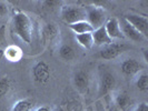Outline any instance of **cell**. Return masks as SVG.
Returning <instances> with one entry per match:
<instances>
[{
    "mask_svg": "<svg viewBox=\"0 0 148 111\" xmlns=\"http://www.w3.org/2000/svg\"><path fill=\"white\" fill-rule=\"evenodd\" d=\"M12 26L15 33L23 42L27 44H31L34 26L29 16L22 11H17L12 18Z\"/></svg>",
    "mask_w": 148,
    "mask_h": 111,
    "instance_id": "cell-1",
    "label": "cell"
},
{
    "mask_svg": "<svg viewBox=\"0 0 148 111\" xmlns=\"http://www.w3.org/2000/svg\"><path fill=\"white\" fill-rule=\"evenodd\" d=\"M60 15L66 23L71 25L77 21L86 20V9L76 5H67L61 8Z\"/></svg>",
    "mask_w": 148,
    "mask_h": 111,
    "instance_id": "cell-2",
    "label": "cell"
},
{
    "mask_svg": "<svg viewBox=\"0 0 148 111\" xmlns=\"http://www.w3.org/2000/svg\"><path fill=\"white\" fill-rule=\"evenodd\" d=\"M86 9V20L91 25L94 30L104 26L105 22L107 21V14L106 10L100 6H90L85 8Z\"/></svg>",
    "mask_w": 148,
    "mask_h": 111,
    "instance_id": "cell-3",
    "label": "cell"
},
{
    "mask_svg": "<svg viewBox=\"0 0 148 111\" xmlns=\"http://www.w3.org/2000/svg\"><path fill=\"white\" fill-rule=\"evenodd\" d=\"M32 78L35 82L39 84H45L50 80L51 78V70L50 67L45 61H38L35 66L32 67Z\"/></svg>",
    "mask_w": 148,
    "mask_h": 111,
    "instance_id": "cell-4",
    "label": "cell"
},
{
    "mask_svg": "<svg viewBox=\"0 0 148 111\" xmlns=\"http://www.w3.org/2000/svg\"><path fill=\"white\" fill-rule=\"evenodd\" d=\"M124 20L132 25L136 30H138L144 37L148 38V18L146 16L127 14L124 17Z\"/></svg>",
    "mask_w": 148,
    "mask_h": 111,
    "instance_id": "cell-5",
    "label": "cell"
},
{
    "mask_svg": "<svg viewBox=\"0 0 148 111\" xmlns=\"http://www.w3.org/2000/svg\"><path fill=\"white\" fill-rule=\"evenodd\" d=\"M115 86H116L115 76L109 71L104 72L100 76L99 83H98V97H104L108 95L110 91H112Z\"/></svg>",
    "mask_w": 148,
    "mask_h": 111,
    "instance_id": "cell-6",
    "label": "cell"
},
{
    "mask_svg": "<svg viewBox=\"0 0 148 111\" xmlns=\"http://www.w3.org/2000/svg\"><path fill=\"white\" fill-rule=\"evenodd\" d=\"M125 49H126V46L124 44L112 42L108 46H105L99 52V56H100V58H103L105 60L116 59L118 56H120L123 52L125 51Z\"/></svg>",
    "mask_w": 148,
    "mask_h": 111,
    "instance_id": "cell-7",
    "label": "cell"
},
{
    "mask_svg": "<svg viewBox=\"0 0 148 111\" xmlns=\"http://www.w3.org/2000/svg\"><path fill=\"white\" fill-rule=\"evenodd\" d=\"M73 84L79 93L87 92L89 84H90V76L88 71H85V70L77 71L73 77Z\"/></svg>",
    "mask_w": 148,
    "mask_h": 111,
    "instance_id": "cell-8",
    "label": "cell"
},
{
    "mask_svg": "<svg viewBox=\"0 0 148 111\" xmlns=\"http://www.w3.org/2000/svg\"><path fill=\"white\" fill-rule=\"evenodd\" d=\"M119 23H120V28H121L123 35L125 38H128L129 40L135 41V42H146L147 41V38L144 37L138 30L135 29L132 25H129L124 19L121 20V22L119 21Z\"/></svg>",
    "mask_w": 148,
    "mask_h": 111,
    "instance_id": "cell-9",
    "label": "cell"
},
{
    "mask_svg": "<svg viewBox=\"0 0 148 111\" xmlns=\"http://www.w3.org/2000/svg\"><path fill=\"white\" fill-rule=\"evenodd\" d=\"M120 69H121V72L125 76H134V74L140 72L144 69V66L138 60L134 59V58H128L121 62Z\"/></svg>",
    "mask_w": 148,
    "mask_h": 111,
    "instance_id": "cell-10",
    "label": "cell"
},
{
    "mask_svg": "<svg viewBox=\"0 0 148 111\" xmlns=\"http://www.w3.org/2000/svg\"><path fill=\"white\" fill-rule=\"evenodd\" d=\"M105 28L108 33V36L114 40V39H124V35L120 28V23L117 18L112 17L109 18L107 21L105 22Z\"/></svg>",
    "mask_w": 148,
    "mask_h": 111,
    "instance_id": "cell-11",
    "label": "cell"
},
{
    "mask_svg": "<svg viewBox=\"0 0 148 111\" xmlns=\"http://www.w3.org/2000/svg\"><path fill=\"white\" fill-rule=\"evenodd\" d=\"M91 35H92V39H94V44H97V46H108L114 42V40L108 36L106 28H105V25L94 30L91 32Z\"/></svg>",
    "mask_w": 148,
    "mask_h": 111,
    "instance_id": "cell-12",
    "label": "cell"
},
{
    "mask_svg": "<svg viewBox=\"0 0 148 111\" xmlns=\"http://www.w3.org/2000/svg\"><path fill=\"white\" fill-rule=\"evenodd\" d=\"M58 33H59L58 26L52 23V22L46 23L41 30V36H42V40H44L45 44H49V42L53 41L57 38Z\"/></svg>",
    "mask_w": 148,
    "mask_h": 111,
    "instance_id": "cell-13",
    "label": "cell"
},
{
    "mask_svg": "<svg viewBox=\"0 0 148 111\" xmlns=\"http://www.w3.org/2000/svg\"><path fill=\"white\" fill-rule=\"evenodd\" d=\"M69 29L76 35H82V33H90L94 31V28L91 27V25L87 20H82V21H77L71 25H68Z\"/></svg>",
    "mask_w": 148,
    "mask_h": 111,
    "instance_id": "cell-14",
    "label": "cell"
},
{
    "mask_svg": "<svg viewBox=\"0 0 148 111\" xmlns=\"http://www.w3.org/2000/svg\"><path fill=\"white\" fill-rule=\"evenodd\" d=\"M115 101L116 104L121 111H127L130 106L133 104V100L130 99V97L128 96V93L126 92H119L115 97Z\"/></svg>",
    "mask_w": 148,
    "mask_h": 111,
    "instance_id": "cell-15",
    "label": "cell"
},
{
    "mask_svg": "<svg viewBox=\"0 0 148 111\" xmlns=\"http://www.w3.org/2000/svg\"><path fill=\"white\" fill-rule=\"evenodd\" d=\"M6 59L11 62H17L22 58V50L18 46H9L5 50Z\"/></svg>",
    "mask_w": 148,
    "mask_h": 111,
    "instance_id": "cell-16",
    "label": "cell"
},
{
    "mask_svg": "<svg viewBox=\"0 0 148 111\" xmlns=\"http://www.w3.org/2000/svg\"><path fill=\"white\" fill-rule=\"evenodd\" d=\"M75 39L78 44L85 49H91L94 46V39H92V35L90 33H82V35H76Z\"/></svg>",
    "mask_w": 148,
    "mask_h": 111,
    "instance_id": "cell-17",
    "label": "cell"
},
{
    "mask_svg": "<svg viewBox=\"0 0 148 111\" xmlns=\"http://www.w3.org/2000/svg\"><path fill=\"white\" fill-rule=\"evenodd\" d=\"M58 52H59L60 58H62L64 60H67V61L73 60L75 58V56H76L75 49L70 46V44H61V46L59 47Z\"/></svg>",
    "mask_w": 148,
    "mask_h": 111,
    "instance_id": "cell-18",
    "label": "cell"
},
{
    "mask_svg": "<svg viewBox=\"0 0 148 111\" xmlns=\"http://www.w3.org/2000/svg\"><path fill=\"white\" fill-rule=\"evenodd\" d=\"M34 108V102L29 99H21L14 104L11 111H31Z\"/></svg>",
    "mask_w": 148,
    "mask_h": 111,
    "instance_id": "cell-19",
    "label": "cell"
},
{
    "mask_svg": "<svg viewBox=\"0 0 148 111\" xmlns=\"http://www.w3.org/2000/svg\"><path fill=\"white\" fill-rule=\"evenodd\" d=\"M136 87L141 92H147L148 90V76L146 72L140 74L136 79Z\"/></svg>",
    "mask_w": 148,
    "mask_h": 111,
    "instance_id": "cell-20",
    "label": "cell"
},
{
    "mask_svg": "<svg viewBox=\"0 0 148 111\" xmlns=\"http://www.w3.org/2000/svg\"><path fill=\"white\" fill-rule=\"evenodd\" d=\"M10 90V81L7 77L0 78V98L6 96Z\"/></svg>",
    "mask_w": 148,
    "mask_h": 111,
    "instance_id": "cell-21",
    "label": "cell"
},
{
    "mask_svg": "<svg viewBox=\"0 0 148 111\" xmlns=\"http://www.w3.org/2000/svg\"><path fill=\"white\" fill-rule=\"evenodd\" d=\"M8 12V5L3 1H0V17Z\"/></svg>",
    "mask_w": 148,
    "mask_h": 111,
    "instance_id": "cell-22",
    "label": "cell"
},
{
    "mask_svg": "<svg viewBox=\"0 0 148 111\" xmlns=\"http://www.w3.org/2000/svg\"><path fill=\"white\" fill-rule=\"evenodd\" d=\"M5 38H6V26L2 25L0 26V44L5 40Z\"/></svg>",
    "mask_w": 148,
    "mask_h": 111,
    "instance_id": "cell-23",
    "label": "cell"
},
{
    "mask_svg": "<svg viewBox=\"0 0 148 111\" xmlns=\"http://www.w3.org/2000/svg\"><path fill=\"white\" fill-rule=\"evenodd\" d=\"M134 111H148L147 104H146V102H141V104H139L136 107V109Z\"/></svg>",
    "mask_w": 148,
    "mask_h": 111,
    "instance_id": "cell-24",
    "label": "cell"
},
{
    "mask_svg": "<svg viewBox=\"0 0 148 111\" xmlns=\"http://www.w3.org/2000/svg\"><path fill=\"white\" fill-rule=\"evenodd\" d=\"M35 111H52V110H51V108L48 107V106H41V107L37 108Z\"/></svg>",
    "mask_w": 148,
    "mask_h": 111,
    "instance_id": "cell-25",
    "label": "cell"
},
{
    "mask_svg": "<svg viewBox=\"0 0 148 111\" xmlns=\"http://www.w3.org/2000/svg\"><path fill=\"white\" fill-rule=\"evenodd\" d=\"M44 3H45V5H47V6H49V7H51V8H52V6L59 5L60 2H59V1H45Z\"/></svg>",
    "mask_w": 148,
    "mask_h": 111,
    "instance_id": "cell-26",
    "label": "cell"
},
{
    "mask_svg": "<svg viewBox=\"0 0 148 111\" xmlns=\"http://www.w3.org/2000/svg\"><path fill=\"white\" fill-rule=\"evenodd\" d=\"M5 57V50L3 49H0V60Z\"/></svg>",
    "mask_w": 148,
    "mask_h": 111,
    "instance_id": "cell-27",
    "label": "cell"
},
{
    "mask_svg": "<svg viewBox=\"0 0 148 111\" xmlns=\"http://www.w3.org/2000/svg\"><path fill=\"white\" fill-rule=\"evenodd\" d=\"M56 111H64V110H62V109H57Z\"/></svg>",
    "mask_w": 148,
    "mask_h": 111,
    "instance_id": "cell-28",
    "label": "cell"
}]
</instances>
